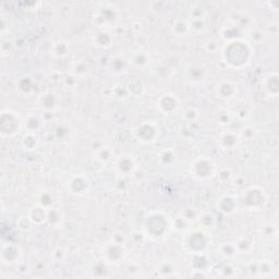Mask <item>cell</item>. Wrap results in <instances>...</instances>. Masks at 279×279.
<instances>
[{
	"instance_id": "obj_4",
	"label": "cell",
	"mask_w": 279,
	"mask_h": 279,
	"mask_svg": "<svg viewBox=\"0 0 279 279\" xmlns=\"http://www.w3.org/2000/svg\"><path fill=\"white\" fill-rule=\"evenodd\" d=\"M191 175L198 180H206L216 175L217 169L216 165L214 164L212 159L206 156H201L196 158L191 164L190 167Z\"/></svg>"
},
{
	"instance_id": "obj_3",
	"label": "cell",
	"mask_w": 279,
	"mask_h": 279,
	"mask_svg": "<svg viewBox=\"0 0 279 279\" xmlns=\"http://www.w3.org/2000/svg\"><path fill=\"white\" fill-rule=\"evenodd\" d=\"M23 121L12 111H2L0 116V133L2 138H12L19 133Z\"/></svg>"
},
{
	"instance_id": "obj_16",
	"label": "cell",
	"mask_w": 279,
	"mask_h": 279,
	"mask_svg": "<svg viewBox=\"0 0 279 279\" xmlns=\"http://www.w3.org/2000/svg\"><path fill=\"white\" fill-rule=\"evenodd\" d=\"M217 209L221 213L226 215L235 213L237 209V199L230 194L222 196L217 202Z\"/></svg>"
},
{
	"instance_id": "obj_31",
	"label": "cell",
	"mask_w": 279,
	"mask_h": 279,
	"mask_svg": "<svg viewBox=\"0 0 279 279\" xmlns=\"http://www.w3.org/2000/svg\"><path fill=\"white\" fill-rule=\"evenodd\" d=\"M219 250H221V254L225 256V258H232V256H235L238 252V245L237 243L228 242V243L222 244Z\"/></svg>"
},
{
	"instance_id": "obj_2",
	"label": "cell",
	"mask_w": 279,
	"mask_h": 279,
	"mask_svg": "<svg viewBox=\"0 0 279 279\" xmlns=\"http://www.w3.org/2000/svg\"><path fill=\"white\" fill-rule=\"evenodd\" d=\"M208 235L201 229H194L186 233L185 239L182 241V245L192 254L204 253V251L208 246Z\"/></svg>"
},
{
	"instance_id": "obj_33",
	"label": "cell",
	"mask_w": 279,
	"mask_h": 279,
	"mask_svg": "<svg viewBox=\"0 0 279 279\" xmlns=\"http://www.w3.org/2000/svg\"><path fill=\"white\" fill-rule=\"evenodd\" d=\"M127 89H128V91H129L130 94L134 95V96H139L144 92V85L139 80L130 81L129 83H128Z\"/></svg>"
},
{
	"instance_id": "obj_19",
	"label": "cell",
	"mask_w": 279,
	"mask_h": 279,
	"mask_svg": "<svg viewBox=\"0 0 279 279\" xmlns=\"http://www.w3.org/2000/svg\"><path fill=\"white\" fill-rule=\"evenodd\" d=\"M23 126L27 132H32V133H37L44 128V121L42 118L37 115H29L26 116Z\"/></svg>"
},
{
	"instance_id": "obj_27",
	"label": "cell",
	"mask_w": 279,
	"mask_h": 279,
	"mask_svg": "<svg viewBox=\"0 0 279 279\" xmlns=\"http://www.w3.org/2000/svg\"><path fill=\"white\" fill-rule=\"evenodd\" d=\"M21 144L26 150H35L39 145V139L36 133L26 132V134L22 138Z\"/></svg>"
},
{
	"instance_id": "obj_8",
	"label": "cell",
	"mask_w": 279,
	"mask_h": 279,
	"mask_svg": "<svg viewBox=\"0 0 279 279\" xmlns=\"http://www.w3.org/2000/svg\"><path fill=\"white\" fill-rule=\"evenodd\" d=\"M242 202L250 209H259L263 206L265 195L259 187H250L242 195Z\"/></svg>"
},
{
	"instance_id": "obj_39",
	"label": "cell",
	"mask_w": 279,
	"mask_h": 279,
	"mask_svg": "<svg viewBox=\"0 0 279 279\" xmlns=\"http://www.w3.org/2000/svg\"><path fill=\"white\" fill-rule=\"evenodd\" d=\"M216 175H217V177H218L219 179H221L223 182H226V181H228V180H230L231 177H232L231 171L229 170V169H227V168L221 169V170L216 172Z\"/></svg>"
},
{
	"instance_id": "obj_23",
	"label": "cell",
	"mask_w": 279,
	"mask_h": 279,
	"mask_svg": "<svg viewBox=\"0 0 279 279\" xmlns=\"http://www.w3.org/2000/svg\"><path fill=\"white\" fill-rule=\"evenodd\" d=\"M150 62V56L148 52H136L130 58V63L139 69H144Z\"/></svg>"
},
{
	"instance_id": "obj_13",
	"label": "cell",
	"mask_w": 279,
	"mask_h": 279,
	"mask_svg": "<svg viewBox=\"0 0 279 279\" xmlns=\"http://www.w3.org/2000/svg\"><path fill=\"white\" fill-rule=\"evenodd\" d=\"M186 76L191 83H202L207 76V69L202 63H193L186 68Z\"/></svg>"
},
{
	"instance_id": "obj_6",
	"label": "cell",
	"mask_w": 279,
	"mask_h": 279,
	"mask_svg": "<svg viewBox=\"0 0 279 279\" xmlns=\"http://www.w3.org/2000/svg\"><path fill=\"white\" fill-rule=\"evenodd\" d=\"M119 20V13L116 8L112 6H105L99 8L93 17V23L99 27L100 30L108 29L112 25H116Z\"/></svg>"
},
{
	"instance_id": "obj_7",
	"label": "cell",
	"mask_w": 279,
	"mask_h": 279,
	"mask_svg": "<svg viewBox=\"0 0 279 279\" xmlns=\"http://www.w3.org/2000/svg\"><path fill=\"white\" fill-rule=\"evenodd\" d=\"M134 135L142 143H153L159 136V129L153 121H144L134 129Z\"/></svg>"
},
{
	"instance_id": "obj_12",
	"label": "cell",
	"mask_w": 279,
	"mask_h": 279,
	"mask_svg": "<svg viewBox=\"0 0 279 279\" xmlns=\"http://www.w3.org/2000/svg\"><path fill=\"white\" fill-rule=\"evenodd\" d=\"M90 180L84 176H73L68 181V190L72 195H84L90 190Z\"/></svg>"
},
{
	"instance_id": "obj_36",
	"label": "cell",
	"mask_w": 279,
	"mask_h": 279,
	"mask_svg": "<svg viewBox=\"0 0 279 279\" xmlns=\"http://www.w3.org/2000/svg\"><path fill=\"white\" fill-rule=\"evenodd\" d=\"M198 222L200 223V225L202 226V227H209V226H212L214 222H215V219H214V216L210 213H202L199 215V218H198Z\"/></svg>"
},
{
	"instance_id": "obj_24",
	"label": "cell",
	"mask_w": 279,
	"mask_h": 279,
	"mask_svg": "<svg viewBox=\"0 0 279 279\" xmlns=\"http://www.w3.org/2000/svg\"><path fill=\"white\" fill-rule=\"evenodd\" d=\"M50 54H52V56L55 58L58 59L65 58L70 54V45L67 42L59 40V42L54 43L52 49H50Z\"/></svg>"
},
{
	"instance_id": "obj_25",
	"label": "cell",
	"mask_w": 279,
	"mask_h": 279,
	"mask_svg": "<svg viewBox=\"0 0 279 279\" xmlns=\"http://www.w3.org/2000/svg\"><path fill=\"white\" fill-rule=\"evenodd\" d=\"M171 32L173 35L179 36V37H181V36H186L191 32L189 22L184 19L175 20L171 25Z\"/></svg>"
},
{
	"instance_id": "obj_20",
	"label": "cell",
	"mask_w": 279,
	"mask_h": 279,
	"mask_svg": "<svg viewBox=\"0 0 279 279\" xmlns=\"http://www.w3.org/2000/svg\"><path fill=\"white\" fill-rule=\"evenodd\" d=\"M263 89L267 95L272 96V97H276L279 91L278 75L276 73H273V74H269L265 77L263 81Z\"/></svg>"
},
{
	"instance_id": "obj_11",
	"label": "cell",
	"mask_w": 279,
	"mask_h": 279,
	"mask_svg": "<svg viewBox=\"0 0 279 279\" xmlns=\"http://www.w3.org/2000/svg\"><path fill=\"white\" fill-rule=\"evenodd\" d=\"M125 252L123 244L112 240L104 246V259L109 263H118L123 259Z\"/></svg>"
},
{
	"instance_id": "obj_14",
	"label": "cell",
	"mask_w": 279,
	"mask_h": 279,
	"mask_svg": "<svg viewBox=\"0 0 279 279\" xmlns=\"http://www.w3.org/2000/svg\"><path fill=\"white\" fill-rule=\"evenodd\" d=\"M237 92V86L231 81H222L216 86L217 97L223 100H230L235 98Z\"/></svg>"
},
{
	"instance_id": "obj_32",
	"label": "cell",
	"mask_w": 279,
	"mask_h": 279,
	"mask_svg": "<svg viewBox=\"0 0 279 279\" xmlns=\"http://www.w3.org/2000/svg\"><path fill=\"white\" fill-rule=\"evenodd\" d=\"M89 66L82 61H77L71 68V74L74 76H84L88 74Z\"/></svg>"
},
{
	"instance_id": "obj_10",
	"label": "cell",
	"mask_w": 279,
	"mask_h": 279,
	"mask_svg": "<svg viewBox=\"0 0 279 279\" xmlns=\"http://www.w3.org/2000/svg\"><path fill=\"white\" fill-rule=\"evenodd\" d=\"M115 170L120 177L131 176L136 170V162L131 155H122L117 158L115 164Z\"/></svg>"
},
{
	"instance_id": "obj_26",
	"label": "cell",
	"mask_w": 279,
	"mask_h": 279,
	"mask_svg": "<svg viewBox=\"0 0 279 279\" xmlns=\"http://www.w3.org/2000/svg\"><path fill=\"white\" fill-rule=\"evenodd\" d=\"M158 161L164 167H171L177 162V154L171 149H166L158 154Z\"/></svg>"
},
{
	"instance_id": "obj_29",
	"label": "cell",
	"mask_w": 279,
	"mask_h": 279,
	"mask_svg": "<svg viewBox=\"0 0 279 279\" xmlns=\"http://www.w3.org/2000/svg\"><path fill=\"white\" fill-rule=\"evenodd\" d=\"M36 204H38V205H40V206H43L47 209H50L53 207V204H54L53 195L47 191H43L42 193L38 195L37 203Z\"/></svg>"
},
{
	"instance_id": "obj_37",
	"label": "cell",
	"mask_w": 279,
	"mask_h": 279,
	"mask_svg": "<svg viewBox=\"0 0 279 279\" xmlns=\"http://www.w3.org/2000/svg\"><path fill=\"white\" fill-rule=\"evenodd\" d=\"M200 213L195 208H186L182 212L181 217L185 218L187 223H192L198 221Z\"/></svg>"
},
{
	"instance_id": "obj_18",
	"label": "cell",
	"mask_w": 279,
	"mask_h": 279,
	"mask_svg": "<svg viewBox=\"0 0 279 279\" xmlns=\"http://www.w3.org/2000/svg\"><path fill=\"white\" fill-rule=\"evenodd\" d=\"M39 107L46 112H53L58 106L57 95L54 93H45L38 98Z\"/></svg>"
},
{
	"instance_id": "obj_34",
	"label": "cell",
	"mask_w": 279,
	"mask_h": 279,
	"mask_svg": "<svg viewBox=\"0 0 279 279\" xmlns=\"http://www.w3.org/2000/svg\"><path fill=\"white\" fill-rule=\"evenodd\" d=\"M191 32H195V33H200L206 29V23H205V18H194L191 19L189 22Z\"/></svg>"
},
{
	"instance_id": "obj_35",
	"label": "cell",
	"mask_w": 279,
	"mask_h": 279,
	"mask_svg": "<svg viewBox=\"0 0 279 279\" xmlns=\"http://www.w3.org/2000/svg\"><path fill=\"white\" fill-rule=\"evenodd\" d=\"M96 157L102 162L111 161V159L112 158V150L111 148L103 146V148H100L97 152H96Z\"/></svg>"
},
{
	"instance_id": "obj_30",
	"label": "cell",
	"mask_w": 279,
	"mask_h": 279,
	"mask_svg": "<svg viewBox=\"0 0 279 279\" xmlns=\"http://www.w3.org/2000/svg\"><path fill=\"white\" fill-rule=\"evenodd\" d=\"M17 89L20 91L22 94H30L32 91L34 90L33 88V82L30 77H22L20 79L19 83H17Z\"/></svg>"
},
{
	"instance_id": "obj_1",
	"label": "cell",
	"mask_w": 279,
	"mask_h": 279,
	"mask_svg": "<svg viewBox=\"0 0 279 279\" xmlns=\"http://www.w3.org/2000/svg\"><path fill=\"white\" fill-rule=\"evenodd\" d=\"M252 47L242 39L228 42L223 48L222 57L226 65L232 69H241L246 67L252 58Z\"/></svg>"
},
{
	"instance_id": "obj_38",
	"label": "cell",
	"mask_w": 279,
	"mask_h": 279,
	"mask_svg": "<svg viewBox=\"0 0 279 279\" xmlns=\"http://www.w3.org/2000/svg\"><path fill=\"white\" fill-rule=\"evenodd\" d=\"M184 118H185V120L187 122H193L199 118V112L196 111L194 107L186 108L184 112Z\"/></svg>"
},
{
	"instance_id": "obj_17",
	"label": "cell",
	"mask_w": 279,
	"mask_h": 279,
	"mask_svg": "<svg viewBox=\"0 0 279 279\" xmlns=\"http://www.w3.org/2000/svg\"><path fill=\"white\" fill-rule=\"evenodd\" d=\"M218 142H219V145H221L223 149H235L238 144H239L240 139H239V136H238V134L235 133V132L225 131V132H223L221 136H219Z\"/></svg>"
},
{
	"instance_id": "obj_9",
	"label": "cell",
	"mask_w": 279,
	"mask_h": 279,
	"mask_svg": "<svg viewBox=\"0 0 279 279\" xmlns=\"http://www.w3.org/2000/svg\"><path fill=\"white\" fill-rule=\"evenodd\" d=\"M179 105L180 103L177 96L170 93L162 95L156 102V107L158 108V111L167 116L176 113L179 109Z\"/></svg>"
},
{
	"instance_id": "obj_21",
	"label": "cell",
	"mask_w": 279,
	"mask_h": 279,
	"mask_svg": "<svg viewBox=\"0 0 279 279\" xmlns=\"http://www.w3.org/2000/svg\"><path fill=\"white\" fill-rule=\"evenodd\" d=\"M112 40H113L112 35L105 30H99L93 37L94 44L100 48L111 47L112 45Z\"/></svg>"
},
{
	"instance_id": "obj_28",
	"label": "cell",
	"mask_w": 279,
	"mask_h": 279,
	"mask_svg": "<svg viewBox=\"0 0 279 279\" xmlns=\"http://www.w3.org/2000/svg\"><path fill=\"white\" fill-rule=\"evenodd\" d=\"M240 34H241V29L235 24L227 26L222 31V37L225 39L227 43L239 39Z\"/></svg>"
},
{
	"instance_id": "obj_5",
	"label": "cell",
	"mask_w": 279,
	"mask_h": 279,
	"mask_svg": "<svg viewBox=\"0 0 279 279\" xmlns=\"http://www.w3.org/2000/svg\"><path fill=\"white\" fill-rule=\"evenodd\" d=\"M168 217L163 213L155 212L150 214L149 216L145 219V230L149 233L150 237L158 238L163 237V235L167 233V230L170 228L168 222Z\"/></svg>"
},
{
	"instance_id": "obj_22",
	"label": "cell",
	"mask_w": 279,
	"mask_h": 279,
	"mask_svg": "<svg viewBox=\"0 0 279 279\" xmlns=\"http://www.w3.org/2000/svg\"><path fill=\"white\" fill-rule=\"evenodd\" d=\"M20 250L18 246L13 244H7L2 246L1 259L3 263H13L19 259Z\"/></svg>"
},
{
	"instance_id": "obj_15",
	"label": "cell",
	"mask_w": 279,
	"mask_h": 279,
	"mask_svg": "<svg viewBox=\"0 0 279 279\" xmlns=\"http://www.w3.org/2000/svg\"><path fill=\"white\" fill-rule=\"evenodd\" d=\"M48 210L49 209L36 204L31 208L29 214H27V217L34 225H42L48 221Z\"/></svg>"
}]
</instances>
